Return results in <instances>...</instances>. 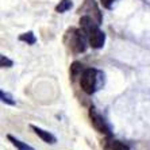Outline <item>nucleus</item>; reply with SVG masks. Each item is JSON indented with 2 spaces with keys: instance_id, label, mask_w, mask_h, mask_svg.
<instances>
[{
  "instance_id": "nucleus-1",
  "label": "nucleus",
  "mask_w": 150,
  "mask_h": 150,
  "mask_svg": "<svg viewBox=\"0 0 150 150\" xmlns=\"http://www.w3.org/2000/svg\"><path fill=\"white\" fill-rule=\"evenodd\" d=\"M104 84V73L95 68H87L80 77L81 89L87 95H93Z\"/></svg>"
},
{
  "instance_id": "nucleus-2",
  "label": "nucleus",
  "mask_w": 150,
  "mask_h": 150,
  "mask_svg": "<svg viewBox=\"0 0 150 150\" xmlns=\"http://www.w3.org/2000/svg\"><path fill=\"white\" fill-rule=\"evenodd\" d=\"M65 42L74 54H80L87 50L88 35L83 28H69L65 35Z\"/></svg>"
},
{
  "instance_id": "nucleus-3",
  "label": "nucleus",
  "mask_w": 150,
  "mask_h": 150,
  "mask_svg": "<svg viewBox=\"0 0 150 150\" xmlns=\"http://www.w3.org/2000/svg\"><path fill=\"white\" fill-rule=\"evenodd\" d=\"M88 35V42L92 49H101L105 42V34L99 28V25H93L89 28L84 30Z\"/></svg>"
},
{
  "instance_id": "nucleus-4",
  "label": "nucleus",
  "mask_w": 150,
  "mask_h": 150,
  "mask_svg": "<svg viewBox=\"0 0 150 150\" xmlns=\"http://www.w3.org/2000/svg\"><path fill=\"white\" fill-rule=\"evenodd\" d=\"M77 12H79L80 15L83 14V15H85V16L92 18L98 25H101L103 16H101V12H100V10H99L98 4H96L95 0H84V4L79 8Z\"/></svg>"
},
{
  "instance_id": "nucleus-5",
  "label": "nucleus",
  "mask_w": 150,
  "mask_h": 150,
  "mask_svg": "<svg viewBox=\"0 0 150 150\" xmlns=\"http://www.w3.org/2000/svg\"><path fill=\"white\" fill-rule=\"evenodd\" d=\"M89 119H91V123L96 131H99L101 134H105V135H111V127H110V125L93 107L89 108Z\"/></svg>"
},
{
  "instance_id": "nucleus-6",
  "label": "nucleus",
  "mask_w": 150,
  "mask_h": 150,
  "mask_svg": "<svg viewBox=\"0 0 150 150\" xmlns=\"http://www.w3.org/2000/svg\"><path fill=\"white\" fill-rule=\"evenodd\" d=\"M30 129L34 131L37 135L41 138L42 141L45 143H47V145H54V143L57 142V138L54 135H53L52 133H49V131H46V130L41 129V127H38V126H34V125H30Z\"/></svg>"
},
{
  "instance_id": "nucleus-7",
  "label": "nucleus",
  "mask_w": 150,
  "mask_h": 150,
  "mask_svg": "<svg viewBox=\"0 0 150 150\" xmlns=\"http://www.w3.org/2000/svg\"><path fill=\"white\" fill-rule=\"evenodd\" d=\"M7 138H8V141H10V142L12 143V145H14L18 150H35L34 147H31L30 145H27V143H25V142H22L21 139H18V138L12 137L11 134H8Z\"/></svg>"
},
{
  "instance_id": "nucleus-8",
  "label": "nucleus",
  "mask_w": 150,
  "mask_h": 150,
  "mask_svg": "<svg viewBox=\"0 0 150 150\" xmlns=\"http://www.w3.org/2000/svg\"><path fill=\"white\" fill-rule=\"evenodd\" d=\"M84 70L85 69L83 68V64L77 62V61L72 64V67H70V76H72V80H74L76 77H81Z\"/></svg>"
},
{
  "instance_id": "nucleus-9",
  "label": "nucleus",
  "mask_w": 150,
  "mask_h": 150,
  "mask_svg": "<svg viewBox=\"0 0 150 150\" xmlns=\"http://www.w3.org/2000/svg\"><path fill=\"white\" fill-rule=\"evenodd\" d=\"M72 7H73L72 0H61V1L56 6V12H58V14H64V12L69 11Z\"/></svg>"
},
{
  "instance_id": "nucleus-10",
  "label": "nucleus",
  "mask_w": 150,
  "mask_h": 150,
  "mask_svg": "<svg viewBox=\"0 0 150 150\" xmlns=\"http://www.w3.org/2000/svg\"><path fill=\"white\" fill-rule=\"evenodd\" d=\"M108 149L110 150H130V146L123 142H120V141L112 139L108 142Z\"/></svg>"
},
{
  "instance_id": "nucleus-11",
  "label": "nucleus",
  "mask_w": 150,
  "mask_h": 150,
  "mask_svg": "<svg viewBox=\"0 0 150 150\" xmlns=\"http://www.w3.org/2000/svg\"><path fill=\"white\" fill-rule=\"evenodd\" d=\"M19 41L26 42L27 45H34L35 42H37V38H35L34 33H33V31H28V33H25V34L19 35Z\"/></svg>"
},
{
  "instance_id": "nucleus-12",
  "label": "nucleus",
  "mask_w": 150,
  "mask_h": 150,
  "mask_svg": "<svg viewBox=\"0 0 150 150\" xmlns=\"http://www.w3.org/2000/svg\"><path fill=\"white\" fill-rule=\"evenodd\" d=\"M0 98H1V101H3V103H6V104L15 105V100L12 99V96H11L10 93H7V92L0 91Z\"/></svg>"
},
{
  "instance_id": "nucleus-13",
  "label": "nucleus",
  "mask_w": 150,
  "mask_h": 150,
  "mask_svg": "<svg viewBox=\"0 0 150 150\" xmlns=\"http://www.w3.org/2000/svg\"><path fill=\"white\" fill-rule=\"evenodd\" d=\"M0 65H1V68H11L12 65H14V62H12L8 57H6L4 54H1V56H0Z\"/></svg>"
},
{
  "instance_id": "nucleus-14",
  "label": "nucleus",
  "mask_w": 150,
  "mask_h": 150,
  "mask_svg": "<svg viewBox=\"0 0 150 150\" xmlns=\"http://www.w3.org/2000/svg\"><path fill=\"white\" fill-rule=\"evenodd\" d=\"M114 1H116V0H100V3L103 4V7L107 8V10H111Z\"/></svg>"
}]
</instances>
